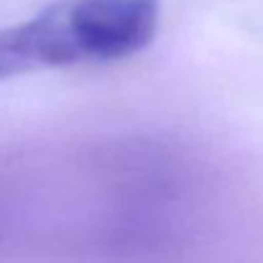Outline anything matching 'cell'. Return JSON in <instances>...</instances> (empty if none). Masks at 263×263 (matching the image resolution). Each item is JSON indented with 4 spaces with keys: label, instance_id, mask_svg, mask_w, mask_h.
Segmentation results:
<instances>
[{
    "label": "cell",
    "instance_id": "1",
    "mask_svg": "<svg viewBox=\"0 0 263 263\" xmlns=\"http://www.w3.org/2000/svg\"><path fill=\"white\" fill-rule=\"evenodd\" d=\"M159 15L161 0H57L33 18L0 28V80L133 57L154 41Z\"/></svg>",
    "mask_w": 263,
    "mask_h": 263
}]
</instances>
